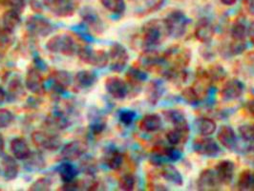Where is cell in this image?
Returning <instances> with one entry per match:
<instances>
[{
  "label": "cell",
  "instance_id": "cell-38",
  "mask_svg": "<svg viewBox=\"0 0 254 191\" xmlns=\"http://www.w3.org/2000/svg\"><path fill=\"white\" fill-rule=\"evenodd\" d=\"M58 173L63 183H68L76 180L78 174V170L76 166L72 165L70 162L64 161V163L58 167Z\"/></svg>",
  "mask_w": 254,
  "mask_h": 191
},
{
  "label": "cell",
  "instance_id": "cell-22",
  "mask_svg": "<svg viewBox=\"0 0 254 191\" xmlns=\"http://www.w3.org/2000/svg\"><path fill=\"white\" fill-rule=\"evenodd\" d=\"M220 185L215 171L211 169L203 170L197 180V188L199 191H216L219 190Z\"/></svg>",
  "mask_w": 254,
  "mask_h": 191
},
{
  "label": "cell",
  "instance_id": "cell-5",
  "mask_svg": "<svg viewBox=\"0 0 254 191\" xmlns=\"http://www.w3.org/2000/svg\"><path fill=\"white\" fill-rule=\"evenodd\" d=\"M164 22L167 35L172 38H180L185 35L190 20L182 11L176 10L168 13Z\"/></svg>",
  "mask_w": 254,
  "mask_h": 191
},
{
  "label": "cell",
  "instance_id": "cell-42",
  "mask_svg": "<svg viewBox=\"0 0 254 191\" xmlns=\"http://www.w3.org/2000/svg\"><path fill=\"white\" fill-rule=\"evenodd\" d=\"M24 94H25L24 86H23V83L21 82L20 77L14 76L11 80V82L9 83L7 95L13 100H16V99L22 97V95H24Z\"/></svg>",
  "mask_w": 254,
  "mask_h": 191
},
{
  "label": "cell",
  "instance_id": "cell-28",
  "mask_svg": "<svg viewBox=\"0 0 254 191\" xmlns=\"http://www.w3.org/2000/svg\"><path fill=\"white\" fill-rule=\"evenodd\" d=\"M88 120H89L90 132L94 136L101 135L107 127V120L99 111L90 110Z\"/></svg>",
  "mask_w": 254,
  "mask_h": 191
},
{
  "label": "cell",
  "instance_id": "cell-15",
  "mask_svg": "<svg viewBox=\"0 0 254 191\" xmlns=\"http://www.w3.org/2000/svg\"><path fill=\"white\" fill-rule=\"evenodd\" d=\"M192 148L198 155L209 158L215 157L221 150L216 141L208 137L196 139L193 141Z\"/></svg>",
  "mask_w": 254,
  "mask_h": 191
},
{
  "label": "cell",
  "instance_id": "cell-21",
  "mask_svg": "<svg viewBox=\"0 0 254 191\" xmlns=\"http://www.w3.org/2000/svg\"><path fill=\"white\" fill-rule=\"evenodd\" d=\"M127 79L129 93L131 91L139 93L141 84L147 79V74L144 71H142L140 67L132 66L127 71Z\"/></svg>",
  "mask_w": 254,
  "mask_h": 191
},
{
  "label": "cell",
  "instance_id": "cell-7",
  "mask_svg": "<svg viewBox=\"0 0 254 191\" xmlns=\"http://www.w3.org/2000/svg\"><path fill=\"white\" fill-rule=\"evenodd\" d=\"M28 33L32 37L47 38L54 32V26L49 20L39 15H31L25 22Z\"/></svg>",
  "mask_w": 254,
  "mask_h": 191
},
{
  "label": "cell",
  "instance_id": "cell-3",
  "mask_svg": "<svg viewBox=\"0 0 254 191\" xmlns=\"http://www.w3.org/2000/svg\"><path fill=\"white\" fill-rule=\"evenodd\" d=\"M31 140L39 150L54 152L62 146V138L51 130H36L31 134Z\"/></svg>",
  "mask_w": 254,
  "mask_h": 191
},
{
  "label": "cell",
  "instance_id": "cell-45",
  "mask_svg": "<svg viewBox=\"0 0 254 191\" xmlns=\"http://www.w3.org/2000/svg\"><path fill=\"white\" fill-rule=\"evenodd\" d=\"M53 180L50 177L44 176L37 179L30 187L29 191H48L51 190Z\"/></svg>",
  "mask_w": 254,
  "mask_h": 191
},
{
  "label": "cell",
  "instance_id": "cell-23",
  "mask_svg": "<svg viewBox=\"0 0 254 191\" xmlns=\"http://www.w3.org/2000/svg\"><path fill=\"white\" fill-rule=\"evenodd\" d=\"M234 171V163L229 160H223L219 162L215 167L217 179L221 185H229L233 180Z\"/></svg>",
  "mask_w": 254,
  "mask_h": 191
},
{
  "label": "cell",
  "instance_id": "cell-30",
  "mask_svg": "<svg viewBox=\"0 0 254 191\" xmlns=\"http://www.w3.org/2000/svg\"><path fill=\"white\" fill-rule=\"evenodd\" d=\"M23 162L24 168L30 172H38L40 170H43L46 167V160L43 157L42 153L39 151L31 152Z\"/></svg>",
  "mask_w": 254,
  "mask_h": 191
},
{
  "label": "cell",
  "instance_id": "cell-37",
  "mask_svg": "<svg viewBox=\"0 0 254 191\" xmlns=\"http://www.w3.org/2000/svg\"><path fill=\"white\" fill-rule=\"evenodd\" d=\"M216 123L209 118H199L195 121L197 132L203 137L211 136L216 131Z\"/></svg>",
  "mask_w": 254,
  "mask_h": 191
},
{
  "label": "cell",
  "instance_id": "cell-63",
  "mask_svg": "<svg viewBox=\"0 0 254 191\" xmlns=\"http://www.w3.org/2000/svg\"><path fill=\"white\" fill-rule=\"evenodd\" d=\"M178 1H183V0H178Z\"/></svg>",
  "mask_w": 254,
  "mask_h": 191
},
{
  "label": "cell",
  "instance_id": "cell-50",
  "mask_svg": "<svg viewBox=\"0 0 254 191\" xmlns=\"http://www.w3.org/2000/svg\"><path fill=\"white\" fill-rule=\"evenodd\" d=\"M14 122V115L8 109L0 108V129L9 127Z\"/></svg>",
  "mask_w": 254,
  "mask_h": 191
},
{
  "label": "cell",
  "instance_id": "cell-36",
  "mask_svg": "<svg viewBox=\"0 0 254 191\" xmlns=\"http://www.w3.org/2000/svg\"><path fill=\"white\" fill-rule=\"evenodd\" d=\"M161 176L165 181L181 187L184 184V179L178 169L172 165H164L161 169Z\"/></svg>",
  "mask_w": 254,
  "mask_h": 191
},
{
  "label": "cell",
  "instance_id": "cell-14",
  "mask_svg": "<svg viewBox=\"0 0 254 191\" xmlns=\"http://www.w3.org/2000/svg\"><path fill=\"white\" fill-rule=\"evenodd\" d=\"M139 64L140 68L145 71L158 70L164 64L163 56L155 49H144L139 57Z\"/></svg>",
  "mask_w": 254,
  "mask_h": 191
},
{
  "label": "cell",
  "instance_id": "cell-57",
  "mask_svg": "<svg viewBox=\"0 0 254 191\" xmlns=\"http://www.w3.org/2000/svg\"><path fill=\"white\" fill-rule=\"evenodd\" d=\"M8 99V95H7V92L4 90V88L0 85V105L3 104L4 102L7 101Z\"/></svg>",
  "mask_w": 254,
  "mask_h": 191
},
{
  "label": "cell",
  "instance_id": "cell-40",
  "mask_svg": "<svg viewBox=\"0 0 254 191\" xmlns=\"http://www.w3.org/2000/svg\"><path fill=\"white\" fill-rule=\"evenodd\" d=\"M163 76L166 79L175 82V83H181L186 81L188 74L185 71V69H178V68H171L168 67L163 72Z\"/></svg>",
  "mask_w": 254,
  "mask_h": 191
},
{
  "label": "cell",
  "instance_id": "cell-51",
  "mask_svg": "<svg viewBox=\"0 0 254 191\" xmlns=\"http://www.w3.org/2000/svg\"><path fill=\"white\" fill-rule=\"evenodd\" d=\"M207 73L208 75L211 77L212 81H221L223 79L226 78L227 76V72L225 71V69L220 66V65H214V66H211L208 70H207Z\"/></svg>",
  "mask_w": 254,
  "mask_h": 191
},
{
  "label": "cell",
  "instance_id": "cell-8",
  "mask_svg": "<svg viewBox=\"0 0 254 191\" xmlns=\"http://www.w3.org/2000/svg\"><path fill=\"white\" fill-rule=\"evenodd\" d=\"M25 87L36 96H42L45 93V80L38 66L28 68L25 76Z\"/></svg>",
  "mask_w": 254,
  "mask_h": 191
},
{
  "label": "cell",
  "instance_id": "cell-26",
  "mask_svg": "<svg viewBox=\"0 0 254 191\" xmlns=\"http://www.w3.org/2000/svg\"><path fill=\"white\" fill-rule=\"evenodd\" d=\"M218 141L229 151L234 150L237 146V137L233 128L229 126H223L217 134Z\"/></svg>",
  "mask_w": 254,
  "mask_h": 191
},
{
  "label": "cell",
  "instance_id": "cell-2",
  "mask_svg": "<svg viewBox=\"0 0 254 191\" xmlns=\"http://www.w3.org/2000/svg\"><path fill=\"white\" fill-rule=\"evenodd\" d=\"M75 39L67 34L53 36L46 42V49L53 54H59L65 57H73L77 51Z\"/></svg>",
  "mask_w": 254,
  "mask_h": 191
},
{
  "label": "cell",
  "instance_id": "cell-49",
  "mask_svg": "<svg viewBox=\"0 0 254 191\" xmlns=\"http://www.w3.org/2000/svg\"><path fill=\"white\" fill-rule=\"evenodd\" d=\"M252 184V171L244 170L239 176L237 187L239 191H251Z\"/></svg>",
  "mask_w": 254,
  "mask_h": 191
},
{
  "label": "cell",
  "instance_id": "cell-39",
  "mask_svg": "<svg viewBox=\"0 0 254 191\" xmlns=\"http://www.w3.org/2000/svg\"><path fill=\"white\" fill-rule=\"evenodd\" d=\"M230 36L232 41L236 42H245L248 37V28L244 21L237 19L230 28Z\"/></svg>",
  "mask_w": 254,
  "mask_h": 191
},
{
  "label": "cell",
  "instance_id": "cell-41",
  "mask_svg": "<svg viewBox=\"0 0 254 191\" xmlns=\"http://www.w3.org/2000/svg\"><path fill=\"white\" fill-rule=\"evenodd\" d=\"M100 2L104 9L114 14H123L127 9L125 0H100Z\"/></svg>",
  "mask_w": 254,
  "mask_h": 191
},
{
  "label": "cell",
  "instance_id": "cell-35",
  "mask_svg": "<svg viewBox=\"0 0 254 191\" xmlns=\"http://www.w3.org/2000/svg\"><path fill=\"white\" fill-rule=\"evenodd\" d=\"M164 86L162 82L158 80H152L148 83L146 88V100L151 105H156L160 102L163 94H164Z\"/></svg>",
  "mask_w": 254,
  "mask_h": 191
},
{
  "label": "cell",
  "instance_id": "cell-58",
  "mask_svg": "<svg viewBox=\"0 0 254 191\" xmlns=\"http://www.w3.org/2000/svg\"><path fill=\"white\" fill-rule=\"evenodd\" d=\"M248 36L251 39L252 43L254 45V22L252 23V25L250 28H248Z\"/></svg>",
  "mask_w": 254,
  "mask_h": 191
},
{
  "label": "cell",
  "instance_id": "cell-61",
  "mask_svg": "<svg viewBox=\"0 0 254 191\" xmlns=\"http://www.w3.org/2000/svg\"><path fill=\"white\" fill-rule=\"evenodd\" d=\"M221 2L226 6H233L237 2V0H221Z\"/></svg>",
  "mask_w": 254,
  "mask_h": 191
},
{
  "label": "cell",
  "instance_id": "cell-13",
  "mask_svg": "<svg viewBox=\"0 0 254 191\" xmlns=\"http://www.w3.org/2000/svg\"><path fill=\"white\" fill-rule=\"evenodd\" d=\"M86 145L80 140H72L66 143L62 148L60 153V158L63 161L73 162L82 158L86 152Z\"/></svg>",
  "mask_w": 254,
  "mask_h": 191
},
{
  "label": "cell",
  "instance_id": "cell-47",
  "mask_svg": "<svg viewBox=\"0 0 254 191\" xmlns=\"http://www.w3.org/2000/svg\"><path fill=\"white\" fill-rule=\"evenodd\" d=\"M182 98L186 102H188L190 105H196L199 102H201V97L197 93V91L193 88V86L190 87H186L185 89L182 91Z\"/></svg>",
  "mask_w": 254,
  "mask_h": 191
},
{
  "label": "cell",
  "instance_id": "cell-24",
  "mask_svg": "<svg viewBox=\"0 0 254 191\" xmlns=\"http://www.w3.org/2000/svg\"><path fill=\"white\" fill-rule=\"evenodd\" d=\"M102 161H103V164L109 169L117 171L121 169V167L123 166L125 157H124V154L116 147H109L105 149V151L103 153Z\"/></svg>",
  "mask_w": 254,
  "mask_h": 191
},
{
  "label": "cell",
  "instance_id": "cell-25",
  "mask_svg": "<svg viewBox=\"0 0 254 191\" xmlns=\"http://www.w3.org/2000/svg\"><path fill=\"white\" fill-rule=\"evenodd\" d=\"M98 81V76L95 72L90 70H81L77 72L74 77V83L76 89H91Z\"/></svg>",
  "mask_w": 254,
  "mask_h": 191
},
{
  "label": "cell",
  "instance_id": "cell-11",
  "mask_svg": "<svg viewBox=\"0 0 254 191\" xmlns=\"http://www.w3.org/2000/svg\"><path fill=\"white\" fill-rule=\"evenodd\" d=\"M108 55L110 69L115 73H120L124 71L129 61V54L127 48L123 44L115 42L110 47V51Z\"/></svg>",
  "mask_w": 254,
  "mask_h": 191
},
{
  "label": "cell",
  "instance_id": "cell-10",
  "mask_svg": "<svg viewBox=\"0 0 254 191\" xmlns=\"http://www.w3.org/2000/svg\"><path fill=\"white\" fill-rule=\"evenodd\" d=\"M69 114L68 111H64L62 109L53 110L44 120L45 127L54 132L63 131L70 127L72 122Z\"/></svg>",
  "mask_w": 254,
  "mask_h": 191
},
{
  "label": "cell",
  "instance_id": "cell-62",
  "mask_svg": "<svg viewBox=\"0 0 254 191\" xmlns=\"http://www.w3.org/2000/svg\"><path fill=\"white\" fill-rule=\"evenodd\" d=\"M251 191H254V171H252V186Z\"/></svg>",
  "mask_w": 254,
  "mask_h": 191
},
{
  "label": "cell",
  "instance_id": "cell-43",
  "mask_svg": "<svg viewBox=\"0 0 254 191\" xmlns=\"http://www.w3.org/2000/svg\"><path fill=\"white\" fill-rule=\"evenodd\" d=\"M137 180L132 173H126L119 180V189L121 191H132L135 190Z\"/></svg>",
  "mask_w": 254,
  "mask_h": 191
},
{
  "label": "cell",
  "instance_id": "cell-54",
  "mask_svg": "<svg viewBox=\"0 0 254 191\" xmlns=\"http://www.w3.org/2000/svg\"><path fill=\"white\" fill-rule=\"evenodd\" d=\"M4 3L10 9L16 10L19 13H23L25 9V0H4Z\"/></svg>",
  "mask_w": 254,
  "mask_h": 191
},
{
  "label": "cell",
  "instance_id": "cell-29",
  "mask_svg": "<svg viewBox=\"0 0 254 191\" xmlns=\"http://www.w3.org/2000/svg\"><path fill=\"white\" fill-rule=\"evenodd\" d=\"M212 79L210 76L208 75L207 71L203 69H199L196 75V79L193 84V88L197 91V93L200 95L201 99L202 97L206 96L208 90L210 88L212 84Z\"/></svg>",
  "mask_w": 254,
  "mask_h": 191
},
{
  "label": "cell",
  "instance_id": "cell-1",
  "mask_svg": "<svg viewBox=\"0 0 254 191\" xmlns=\"http://www.w3.org/2000/svg\"><path fill=\"white\" fill-rule=\"evenodd\" d=\"M167 35L164 20L151 19L145 22L140 31L141 47L144 49H154Z\"/></svg>",
  "mask_w": 254,
  "mask_h": 191
},
{
  "label": "cell",
  "instance_id": "cell-56",
  "mask_svg": "<svg viewBox=\"0 0 254 191\" xmlns=\"http://www.w3.org/2000/svg\"><path fill=\"white\" fill-rule=\"evenodd\" d=\"M246 9L248 10V13L254 14V0H247L246 2Z\"/></svg>",
  "mask_w": 254,
  "mask_h": 191
},
{
  "label": "cell",
  "instance_id": "cell-20",
  "mask_svg": "<svg viewBox=\"0 0 254 191\" xmlns=\"http://www.w3.org/2000/svg\"><path fill=\"white\" fill-rule=\"evenodd\" d=\"M52 87L58 94H62L69 88L72 83V76L64 70H54L50 75Z\"/></svg>",
  "mask_w": 254,
  "mask_h": 191
},
{
  "label": "cell",
  "instance_id": "cell-59",
  "mask_svg": "<svg viewBox=\"0 0 254 191\" xmlns=\"http://www.w3.org/2000/svg\"><path fill=\"white\" fill-rule=\"evenodd\" d=\"M247 108H248L249 112L254 117V99L248 102V103H247Z\"/></svg>",
  "mask_w": 254,
  "mask_h": 191
},
{
  "label": "cell",
  "instance_id": "cell-32",
  "mask_svg": "<svg viewBox=\"0 0 254 191\" xmlns=\"http://www.w3.org/2000/svg\"><path fill=\"white\" fill-rule=\"evenodd\" d=\"M139 127L145 133L157 132L162 127V118L158 114L145 115L140 120Z\"/></svg>",
  "mask_w": 254,
  "mask_h": 191
},
{
  "label": "cell",
  "instance_id": "cell-9",
  "mask_svg": "<svg viewBox=\"0 0 254 191\" xmlns=\"http://www.w3.org/2000/svg\"><path fill=\"white\" fill-rule=\"evenodd\" d=\"M43 4L48 11L58 17H70L76 13V0H43Z\"/></svg>",
  "mask_w": 254,
  "mask_h": 191
},
{
  "label": "cell",
  "instance_id": "cell-52",
  "mask_svg": "<svg viewBox=\"0 0 254 191\" xmlns=\"http://www.w3.org/2000/svg\"><path fill=\"white\" fill-rule=\"evenodd\" d=\"M240 136L246 141L254 142V125H245L239 128Z\"/></svg>",
  "mask_w": 254,
  "mask_h": 191
},
{
  "label": "cell",
  "instance_id": "cell-16",
  "mask_svg": "<svg viewBox=\"0 0 254 191\" xmlns=\"http://www.w3.org/2000/svg\"><path fill=\"white\" fill-rule=\"evenodd\" d=\"M80 17L82 21L88 26V28L93 33L97 35H101L104 32V29H105L104 23L101 16L99 15V13H97L93 8L85 7L80 12Z\"/></svg>",
  "mask_w": 254,
  "mask_h": 191
},
{
  "label": "cell",
  "instance_id": "cell-18",
  "mask_svg": "<svg viewBox=\"0 0 254 191\" xmlns=\"http://www.w3.org/2000/svg\"><path fill=\"white\" fill-rule=\"evenodd\" d=\"M245 91V85L241 80L232 78L225 82L221 90V96L224 101H235L241 98Z\"/></svg>",
  "mask_w": 254,
  "mask_h": 191
},
{
  "label": "cell",
  "instance_id": "cell-27",
  "mask_svg": "<svg viewBox=\"0 0 254 191\" xmlns=\"http://www.w3.org/2000/svg\"><path fill=\"white\" fill-rule=\"evenodd\" d=\"M10 150L13 157L19 161H24L32 152L27 140L22 137L13 138L10 141Z\"/></svg>",
  "mask_w": 254,
  "mask_h": 191
},
{
  "label": "cell",
  "instance_id": "cell-34",
  "mask_svg": "<svg viewBox=\"0 0 254 191\" xmlns=\"http://www.w3.org/2000/svg\"><path fill=\"white\" fill-rule=\"evenodd\" d=\"M165 120L168 121L174 127L184 128L190 129L187 117L181 110L177 109H169L165 110L164 112Z\"/></svg>",
  "mask_w": 254,
  "mask_h": 191
},
{
  "label": "cell",
  "instance_id": "cell-19",
  "mask_svg": "<svg viewBox=\"0 0 254 191\" xmlns=\"http://www.w3.org/2000/svg\"><path fill=\"white\" fill-rule=\"evenodd\" d=\"M195 38L202 43H209L215 35V27L206 17L201 18L195 27Z\"/></svg>",
  "mask_w": 254,
  "mask_h": 191
},
{
  "label": "cell",
  "instance_id": "cell-44",
  "mask_svg": "<svg viewBox=\"0 0 254 191\" xmlns=\"http://www.w3.org/2000/svg\"><path fill=\"white\" fill-rule=\"evenodd\" d=\"M80 170L85 176H95L98 170L96 160L93 157H85L80 163Z\"/></svg>",
  "mask_w": 254,
  "mask_h": 191
},
{
  "label": "cell",
  "instance_id": "cell-53",
  "mask_svg": "<svg viewBox=\"0 0 254 191\" xmlns=\"http://www.w3.org/2000/svg\"><path fill=\"white\" fill-rule=\"evenodd\" d=\"M136 112L133 110H123L120 113V122L126 126V127H129L132 125V123L134 122L135 118H136Z\"/></svg>",
  "mask_w": 254,
  "mask_h": 191
},
{
  "label": "cell",
  "instance_id": "cell-31",
  "mask_svg": "<svg viewBox=\"0 0 254 191\" xmlns=\"http://www.w3.org/2000/svg\"><path fill=\"white\" fill-rule=\"evenodd\" d=\"M19 12L13 9H9L2 14V27L13 33L21 23V16Z\"/></svg>",
  "mask_w": 254,
  "mask_h": 191
},
{
  "label": "cell",
  "instance_id": "cell-4",
  "mask_svg": "<svg viewBox=\"0 0 254 191\" xmlns=\"http://www.w3.org/2000/svg\"><path fill=\"white\" fill-rule=\"evenodd\" d=\"M162 56L164 64H167L171 68L185 69L191 61L190 50L180 45L169 47Z\"/></svg>",
  "mask_w": 254,
  "mask_h": 191
},
{
  "label": "cell",
  "instance_id": "cell-48",
  "mask_svg": "<svg viewBox=\"0 0 254 191\" xmlns=\"http://www.w3.org/2000/svg\"><path fill=\"white\" fill-rule=\"evenodd\" d=\"M164 2L165 0H145L142 9L139 12V15L143 16L158 11L164 5Z\"/></svg>",
  "mask_w": 254,
  "mask_h": 191
},
{
  "label": "cell",
  "instance_id": "cell-46",
  "mask_svg": "<svg viewBox=\"0 0 254 191\" xmlns=\"http://www.w3.org/2000/svg\"><path fill=\"white\" fill-rule=\"evenodd\" d=\"M14 38L13 33L5 30L3 27L0 29V52L4 53L13 45Z\"/></svg>",
  "mask_w": 254,
  "mask_h": 191
},
{
  "label": "cell",
  "instance_id": "cell-60",
  "mask_svg": "<svg viewBox=\"0 0 254 191\" xmlns=\"http://www.w3.org/2000/svg\"><path fill=\"white\" fill-rule=\"evenodd\" d=\"M5 151V140L2 136V134L0 133V156H2Z\"/></svg>",
  "mask_w": 254,
  "mask_h": 191
},
{
  "label": "cell",
  "instance_id": "cell-12",
  "mask_svg": "<svg viewBox=\"0 0 254 191\" xmlns=\"http://www.w3.org/2000/svg\"><path fill=\"white\" fill-rule=\"evenodd\" d=\"M104 87L107 93L116 100H124L129 94L127 81L119 76H108L104 81Z\"/></svg>",
  "mask_w": 254,
  "mask_h": 191
},
{
  "label": "cell",
  "instance_id": "cell-55",
  "mask_svg": "<svg viewBox=\"0 0 254 191\" xmlns=\"http://www.w3.org/2000/svg\"><path fill=\"white\" fill-rule=\"evenodd\" d=\"M78 190H80V185H79V182L76 180L68 182V183H64V185L60 189V191H76Z\"/></svg>",
  "mask_w": 254,
  "mask_h": 191
},
{
  "label": "cell",
  "instance_id": "cell-33",
  "mask_svg": "<svg viewBox=\"0 0 254 191\" xmlns=\"http://www.w3.org/2000/svg\"><path fill=\"white\" fill-rule=\"evenodd\" d=\"M190 138V129L174 127L166 133V140L172 146L186 143Z\"/></svg>",
  "mask_w": 254,
  "mask_h": 191
},
{
  "label": "cell",
  "instance_id": "cell-6",
  "mask_svg": "<svg viewBox=\"0 0 254 191\" xmlns=\"http://www.w3.org/2000/svg\"><path fill=\"white\" fill-rule=\"evenodd\" d=\"M76 55L83 64H89L98 68H104L109 64V55L104 50H94L90 46H80Z\"/></svg>",
  "mask_w": 254,
  "mask_h": 191
},
{
  "label": "cell",
  "instance_id": "cell-17",
  "mask_svg": "<svg viewBox=\"0 0 254 191\" xmlns=\"http://www.w3.org/2000/svg\"><path fill=\"white\" fill-rule=\"evenodd\" d=\"M0 174L8 182L17 178L19 174V166L13 156L3 155L0 160Z\"/></svg>",
  "mask_w": 254,
  "mask_h": 191
}]
</instances>
